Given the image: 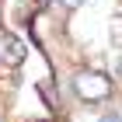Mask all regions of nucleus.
Returning <instances> with one entry per match:
<instances>
[{
    "label": "nucleus",
    "mask_w": 122,
    "mask_h": 122,
    "mask_svg": "<svg viewBox=\"0 0 122 122\" xmlns=\"http://www.w3.org/2000/svg\"><path fill=\"white\" fill-rule=\"evenodd\" d=\"M73 91H77L80 101L98 105V101L112 98V80H108V73H98V70H80L73 77Z\"/></svg>",
    "instance_id": "obj_1"
},
{
    "label": "nucleus",
    "mask_w": 122,
    "mask_h": 122,
    "mask_svg": "<svg viewBox=\"0 0 122 122\" xmlns=\"http://www.w3.org/2000/svg\"><path fill=\"white\" fill-rule=\"evenodd\" d=\"M25 56H28L25 42H21L18 35H10V31H0V59H4L7 66H21Z\"/></svg>",
    "instance_id": "obj_2"
},
{
    "label": "nucleus",
    "mask_w": 122,
    "mask_h": 122,
    "mask_svg": "<svg viewBox=\"0 0 122 122\" xmlns=\"http://www.w3.org/2000/svg\"><path fill=\"white\" fill-rule=\"evenodd\" d=\"M56 4H63L66 10H73V7H80V4H84V0H56Z\"/></svg>",
    "instance_id": "obj_3"
},
{
    "label": "nucleus",
    "mask_w": 122,
    "mask_h": 122,
    "mask_svg": "<svg viewBox=\"0 0 122 122\" xmlns=\"http://www.w3.org/2000/svg\"><path fill=\"white\" fill-rule=\"evenodd\" d=\"M101 122H122V115H105Z\"/></svg>",
    "instance_id": "obj_4"
}]
</instances>
